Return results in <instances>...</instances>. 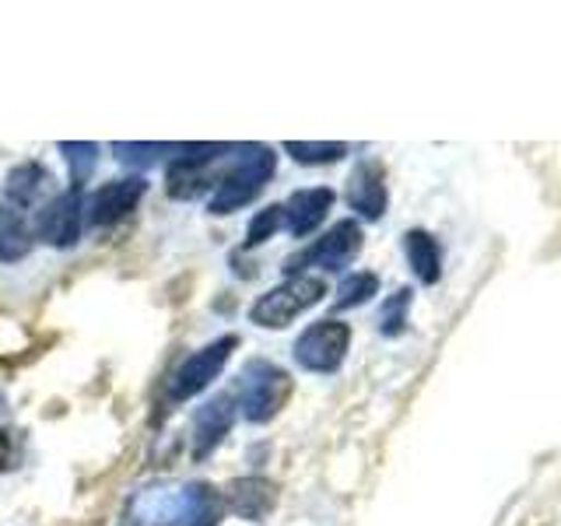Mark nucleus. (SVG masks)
<instances>
[{"mask_svg": "<svg viewBox=\"0 0 561 526\" xmlns=\"http://www.w3.org/2000/svg\"><path fill=\"white\" fill-rule=\"evenodd\" d=\"M277 169V155L267 145H239L232 165L218 175V186L210 193V215H232L245 204H253L263 186L271 183Z\"/></svg>", "mask_w": 561, "mask_h": 526, "instance_id": "obj_1", "label": "nucleus"}, {"mask_svg": "<svg viewBox=\"0 0 561 526\" xmlns=\"http://www.w3.org/2000/svg\"><path fill=\"white\" fill-rule=\"evenodd\" d=\"M291 390H295V382L285 368L267 358H253V362H245L239 373L236 408L250 425H267V421H274L280 408L291 400Z\"/></svg>", "mask_w": 561, "mask_h": 526, "instance_id": "obj_2", "label": "nucleus"}, {"mask_svg": "<svg viewBox=\"0 0 561 526\" xmlns=\"http://www.w3.org/2000/svg\"><path fill=\"white\" fill-rule=\"evenodd\" d=\"M323 295H327L323 277H316V274L288 277V281H280L277 288L263 291L250 306V323H256L263 330H285L291 320H298V316L320 302Z\"/></svg>", "mask_w": 561, "mask_h": 526, "instance_id": "obj_3", "label": "nucleus"}, {"mask_svg": "<svg viewBox=\"0 0 561 526\" xmlns=\"http://www.w3.org/2000/svg\"><path fill=\"white\" fill-rule=\"evenodd\" d=\"M236 347H239V338H236V333H225V338L210 341V344H204L201 351H193V355H186L180 365H175V373H172L169 382H165L169 400L183 403V400H190V397L204 393L207 386L225 373V365H228V358H232V351H236Z\"/></svg>", "mask_w": 561, "mask_h": 526, "instance_id": "obj_4", "label": "nucleus"}, {"mask_svg": "<svg viewBox=\"0 0 561 526\" xmlns=\"http://www.w3.org/2000/svg\"><path fill=\"white\" fill-rule=\"evenodd\" d=\"M228 151H236V145H180L165 169V193L172 201H197L215 186L210 165L221 162Z\"/></svg>", "mask_w": 561, "mask_h": 526, "instance_id": "obj_5", "label": "nucleus"}, {"mask_svg": "<svg viewBox=\"0 0 561 526\" xmlns=\"http://www.w3.org/2000/svg\"><path fill=\"white\" fill-rule=\"evenodd\" d=\"M362 242H365L362 225H358L355 218H344V221L333 225L327 236H320L312 245H306L302 253L288 256V260H285V274H288V277H298L306 267H320V271H327V274L344 271L347 263L362 253Z\"/></svg>", "mask_w": 561, "mask_h": 526, "instance_id": "obj_6", "label": "nucleus"}, {"mask_svg": "<svg viewBox=\"0 0 561 526\" xmlns=\"http://www.w3.org/2000/svg\"><path fill=\"white\" fill-rule=\"evenodd\" d=\"M347 347H351V327L341 320H320L298 333L291 355L298 368H306V373L330 376L344 365Z\"/></svg>", "mask_w": 561, "mask_h": 526, "instance_id": "obj_7", "label": "nucleus"}, {"mask_svg": "<svg viewBox=\"0 0 561 526\" xmlns=\"http://www.w3.org/2000/svg\"><path fill=\"white\" fill-rule=\"evenodd\" d=\"M81 221H84V197L81 190H64L53 193L49 204L35 215L32 232L39 242L53 245V250H70L81 239Z\"/></svg>", "mask_w": 561, "mask_h": 526, "instance_id": "obj_8", "label": "nucleus"}, {"mask_svg": "<svg viewBox=\"0 0 561 526\" xmlns=\"http://www.w3.org/2000/svg\"><path fill=\"white\" fill-rule=\"evenodd\" d=\"M145 193H148L145 175H123V180H110L84 201V218L92 228H113V225H119L123 218H127L140 201H145Z\"/></svg>", "mask_w": 561, "mask_h": 526, "instance_id": "obj_9", "label": "nucleus"}, {"mask_svg": "<svg viewBox=\"0 0 561 526\" xmlns=\"http://www.w3.org/2000/svg\"><path fill=\"white\" fill-rule=\"evenodd\" d=\"M236 418H239V408H236V400L228 393H218L215 400L201 403V408L193 411V432H190L193 460H197V464L207 460V456L225 443V435L232 432Z\"/></svg>", "mask_w": 561, "mask_h": 526, "instance_id": "obj_10", "label": "nucleus"}, {"mask_svg": "<svg viewBox=\"0 0 561 526\" xmlns=\"http://www.w3.org/2000/svg\"><path fill=\"white\" fill-rule=\"evenodd\" d=\"M221 499L232 516L245 523H267L277 505V484L271 478H260V473H245V478H232L225 484Z\"/></svg>", "mask_w": 561, "mask_h": 526, "instance_id": "obj_11", "label": "nucleus"}, {"mask_svg": "<svg viewBox=\"0 0 561 526\" xmlns=\"http://www.w3.org/2000/svg\"><path fill=\"white\" fill-rule=\"evenodd\" d=\"M347 204L355 215L365 221H379L386 215V204H390V193H386V169L376 158H362L347 180Z\"/></svg>", "mask_w": 561, "mask_h": 526, "instance_id": "obj_12", "label": "nucleus"}, {"mask_svg": "<svg viewBox=\"0 0 561 526\" xmlns=\"http://www.w3.org/2000/svg\"><path fill=\"white\" fill-rule=\"evenodd\" d=\"M330 207H333V190L330 186L295 190L291 197L280 204V210H285V228L295 239H306L327 221Z\"/></svg>", "mask_w": 561, "mask_h": 526, "instance_id": "obj_13", "label": "nucleus"}, {"mask_svg": "<svg viewBox=\"0 0 561 526\" xmlns=\"http://www.w3.org/2000/svg\"><path fill=\"white\" fill-rule=\"evenodd\" d=\"M225 513V499L215 484L190 481L180 488V519H175V526H221Z\"/></svg>", "mask_w": 561, "mask_h": 526, "instance_id": "obj_14", "label": "nucleus"}, {"mask_svg": "<svg viewBox=\"0 0 561 526\" xmlns=\"http://www.w3.org/2000/svg\"><path fill=\"white\" fill-rule=\"evenodd\" d=\"M35 232L28 221V210L14 204H0V263H18L32 253Z\"/></svg>", "mask_w": 561, "mask_h": 526, "instance_id": "obj_15", "label": "nucleus"}, {"mask_svg": "<svg viewBox=\"0 0 561 526\" xmlns=\"http://www.w3.org/2000/svg\"><path fill=\"white\" fill-rule=\"evenodd\" d=\"M180 519V488H148L130 505V526H175Z\"/></svg>", "mask_w": 561, "mask_h": 526, "instance_id": "obj_16", "label": "nucleus"}, {"mask_svg": "<svg viewBox=\"0 0 561 526\" xmlns=\"http://www.w3.org/2000/svg\"><path fill=\"white\" fill-rule=\"evenodd\" d=\"M53 183V175L43 162H22V165H14L8 172V183H4V204H14V207H22L28 210L32 204H39L43 201V193L49 190Z\"/></svg>", "mask_w": 561, "mask_h": 526, "instance_id": "obj_17", "label": "nucleus"}, {"mask_svg": "<svg viewBox=\"0 0 561 526\" xmlns=\"http://www.w3.org/2000/svg\"><path fill=\"white\" fill-rule=\"evenodd\" d=\"M403 253H408V263L421 285H435L443 277V250H438L435 236L425 232V228H411L403 236Z\"/></svg>", "mask_w": 561, "mask_h": 526, "instance_id": "obj_18", "label": "nucleus"}, {"mask_svg": "<svg viewBox=\"0 0 561 526\" xmlns=\"http://www.w3.org/2000/svg\"><path fill=\"white\" fill-rule=\"evenodd\" d=\"M60 155L67 158V169H70V190H81L92 172L99 165V145L92 140H60Z\"/></svg>", "mask_w": 561, "mask_h": 526, "instance_id": "obj_19", "label": "nucleus"}, {"mask_svg": "<svg viewBox=\"0 0 561 526\" xmlns=\"http://www.w3.org/2000/svg\"><path fill=\"white\" fill-rule=\"evenodd\" d=\"M280 148L302 165H330L347 155V145H341V140H285Z\"/></svg>", "mask_w": 561, "mask_h": 526, "instance_id": "obj_20", "label": "nucleus"}, {"mask_svg": "<svg viewBox=\"0 0 561 526\" xmlns=\"http://www.w3.org/2000/svg\"><path fill=\"white\" fill-rule=\"evenodd\" d=\"M376 291H379V277H376V274H368V271L347 274V277L341 281V285H337V298H333V309L344 312V309L365 306Z\"/></svg>", "mask_w": 561, "mask_h": 526, "instance_id": "obj_21", "label": "nucleus"}, {"mask_svg": "<svg viewBox=\"0 0 561 526\" xmlns=\"http://www.w3.org/2000/svg\"><path fill=\"white\" fill-rule=\"evenodd\" d=\"M110 151L116 155V162L130 165V169H151L162 162L169 151H175V145H140V140L123 145V140H116V145H110Z\"/></svg>", "mask_w": 561, "mask_h": 526, "instance_id": "obj_22", "label": "nucleus"}, {"mask_svg": "<svg viewBox=\"0 0 561 526\" xmlns=\"http://www.w3.org/2000/svg\"><path fill=\"white\" fill-rule=\"evenodd\" d=\"M280 225H285V210H280V204H271L256 210V215L250 218V228H245V242L242 250H256V245H263L267 239H274L280 232Z\"/></svg>", "mask_w": 561, "mask_h": 526, "instance_id": "obj_23", "label": "nucleus"}, {"mask_svg": "<svg viewBox=\"0 0 561 526\" xmlns=\"http://www.w3.org/2000/svg\"><path fill=\"white\" fill-rule=\"evenodd\" d=\"M408 309H411V288H400L393 298H386L379 309V333L382 338H400L408 327Z\"/></svg>", "mask_w": 561, "mask_h": 526, "instance_id": "obj_24", "label": "nucleus"}, {"mask_svg": "<svg viewBox=\"0 0 561 526\" xmlns=\"http://www.w3.org/2000/svg\"><path fill=\"white\" fill-rule=\"evenodd\" d=\"M18 467V453H14V435L8 428H0V478H4L8 470Z\"/></svg>", "mask_w": 561, "mask_h": 526, "instance_id": "obj_25", "label": "nucleus"}]
</instances>
